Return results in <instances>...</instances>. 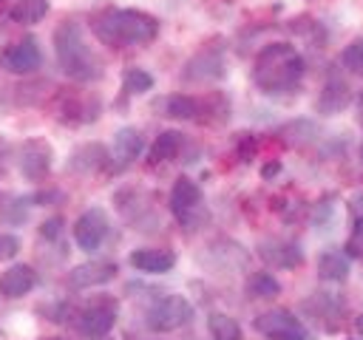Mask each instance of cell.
<instances>
[{
  "label": "cell",
  "mask_w": 363,
  "mask_h": 340,
  "mask_svg": "<svg viewBox=\"0 0 363 340\" xmlns=\"http://www.w3.org/2000/svg\"><path fill=\"white\" fill-rule=\"evenodd\" d=\"M182 144H184V136L179 130H162L153 139L150 150H147V164H162V162L176 159L179 150H182Z\"/></svg>",
  "instance_id": "cell-18"
},
{
  "label": "cell",
  "mask_w": 363,
  "mask_h": 340,
  "mask_svg": "<svg viewBox=\"0 0 363 340\" xmlns=\"http://www.w3.org/2000/svg\"><path fill=\"white\" fill-rule=\"evenodd\" d=\"M346 255L349 258H363V221H354V232L346 241Z\"/></svg>",
  "instance_id": "cell-28"
},
{
  "label": "cell",
  "mask_w": 363,
  "mask_h": 340,
  "mask_svg": "<svg viewBox=\"0 0 363 340\" xmlns=\"http://www.w3.org/2000/svg\"><path fill=\"white\" fill-rule=\"evenodd\" d=\"M255 332L264 334L267 340H309L306 326L301 323V317H295L289 309H269L261 312L252 320Z\"/></svg>",
  "instance_id": "cell-5"
},
{
  "label": "cell",
  "mask_w": 363,
  "mask_h": 340,
  "mask_svg": "<svg viewBox=\"0 0 363 340\" xmlns=\"http://www.w3.org/2000/svg\"><path fill=\"white\" fill-rule=\"evenodd\" d=\"M51 340H60V337H51Z\"/></svg>",
  "instance_id": "cell-35"
},
{
  "label": "cell",
  "mask_w": 363,
  "mask_h": 340,
  "mask_svg": "<svg viewBox=\"0 0 363 340\" xmlns=\"http://www.w3.org/2000/svg\"><path fill=\"white\" fill-rule=\"evenodd\" d=\"M221 74H224L221 54L207 48V51H199L193 60H187V65L182 71V79H187V82H207V79H218Z\"/></svg>",
  "instance_id": "cell-13"
},
{
  "label": "cell",
  "mask_w": 363,
  "mask_h": 340,
  "mask_svg": "<svg viewBox=\"0 0 363 340\" xmlns=\"http://www.w3.org/2000/svg\"><path fill=\"white\" fill-rule=\"evenodd\" d=\"M40 62H43V54H40L37 40H31V37H26L20 42H11L0 51V68L9 71V74H17V76L37 71Z\"/></svg>",
  "instance_id": "cell-7"
},
{
  "label": "cell",
  "mask_w": 363,
  "mask_h": 340,
  "mask_svg": "<svg viewBox=\"0 0 363 340\" xmlns=\"http://www.w3.org/2000/svg\"><path fill=\"white\" fill-rule=\"evenodd\" d=\"M190 317H193V306H190L187 298H182V295H162V298H156L147 306L145 326L150 332H159L162 334V332L182 329L184 323H190Z\"/></svg>",
  "instance_id": "cell-4"
},
{
  "label": "cell",
  "mask_w": 363,
  "mask_h": 340,
  "mask_svg": "<svg viewBox=\"0 0 363 340\" xmlns=\"http://www.w3.org/2000/svg\"><path fill=\"white\" fill-rule=\"evenodd\" d=\"M51 170V147L43 139H28L20 147V173L28 181H40L45 178Z\"/></svg>",
  "instance_id": "cell-10"
},
{
  "label": "cell",
  "mask_w": 363,
  "mask_h": 340,
  "mask_svg": "<svg viewBox=\"0 0 363 340\" xmlns=\"http://www.w3.org/2000/svg\"><path fill=\"white\" fill-rule=\"evenodd\" d=\"M0 159H3V144H0Z\"/></svg>",
  "instance_id": "cell-34"
},
{
  "label": "cell",
  "mask_w": 363,
  "mask_h": 340,
  "mask_svg": "<svg viewBox=\"0 0 363 340\" xmlns=\"http://www.w3.org/2000/svg\"><path fill=\"white\" fill-rule=\"evenodd\" d=\"M303 306L312 312V317H315L326 332H335V323H332L329 317L337 320V317L343 314V300H340L337 295H329V292H315Z\"/></svg>",
  "instance_id": "cell-16"
},
{
  "label": "cell",
  "mask_w": 363,
  "mask_h": 340,
  "mask_svg": "<svg viewBox=\"0 0 363 340\" xmlns=\"http://www.w3.org/2000/svg\"><path fill=\"white\" fill-rule=\"evenodd\" d=\"M303 76V57L286 42H269L258 51L252 82L264 94H286Z\"/></svg>",
  "instance_id": "cell-1"
},
{
  "label": "cell",
  "mask_w": 363,
  "mask_h": 340,
  "mask_svg": "<svg viewBox=\"0 0 363 340\" xmlns=\"http://www.w3.org/2000/svg\"><path fill=\"white\" fill-rule=\"evenodd\" d=\"M60 232H62V218H60V215L45 218V221L40 224V235H43L45 241H57V238H60Z\"/></svg>",
  "instance_id": "cell-30"
},
{
  "label": "cell",
  "mask_w": 363,
  "mask_h": 340,
  "mask_svg": "<svg viewBox=\"0 0 363 340\" xmlns=\"http://www.w3.org/2000/svg\"><path fill=\"white\" fill-rule=\"evenodd\" d=\"M28 198H17V201H11V207L3 212V221L6 224H20V221H26V212H28V204H26Z\"/></svg>",
  "instance_id": "cell-29"
},
{
  "label": "cell",
  "mask_w": 363,
  "mask_h": 340,
  "mask_svg": "<svg viewBox=\"0 0 363 340\" xmlns=\"http://www.w3.org/2000/svg\"><path fill=\"white\" fill-rule=\"evenodd\" d=\"M111 224H108V215L102 207H88L77 221H74V241L79 249L85 252H94L99 249V244L105 241Z\"/></svg>",
  "instance_id": "cell-6"
},
{
  "label": "cell",
  "mask_w": 363,
  "mask_h": 340,
  "mask_svg": "<svg viewBox=\"0 0 363 340\" xmlns=\"http://www.w3.org/2000/svg\"><path fill=\"white\" fill-rule=\"evenodd\" d=\"M354 332H357V334L363 337V312H360V314L354 317Z\"/></svg>",
  "instance_id": "cell-33"
},
{
  "label": "cell",
  "mask_w": 363,
  "mask_h": 340,
  "mask_svg": "<svg viewBox=\"0 0 363 340\" xmlns=\"http://www.w3.org/2000/svg\"><path fill=\"white\" fill-rule=\"evenodd\" d=\"M346 105H349V85H346L343 79H329L326 88H323V94H320L318 108H320L323 113H337V110H343Z\"/></svg>",
  "instance_id": "cell-20"
},
{
  "label": "cell",
  "mask_w": 363,
  "mask_h": 340,
  "mask_svg": "<svg viewBox=\"0 0 363 340\" xmlns=\"http://www.w3.org/2000/svg\"><path fill=\"white\" fill-rule=\"evenodd\" d=\"M94 34L99 37V42H105L111 48L145 45V42L156 40L159 23H156V17L136 11V8H111L94 20Z\"/></svg>",
  "instance_id": "cell-2"
},
{
  "label": "cell",
  "mask_w": 363,
  "mask_h": 340,
  "mask_svg": "<svg viewBox=\"0 0 363 340\" xmlns=\"http://www.w3.org/2000/svg\"><path fill=\"white\" fill-rule=\"evenodd\" d=\"M139 153H142V133H139L136 128H122V130H116V136H113V159H116V164L125 167V164H130Z\"/></svg>",
  "instance_id": "cell-19"
},
{
  "label": "cell",
  "mask_w": 363,
  "mask_h": 340,
  "mask_svg": "<svg viewBox=\"0 0 363 340\" xmlns=\"http://www.w3.org/2000/svg\"><path fill=\"white\" fill-rule=\"evenodd\" d=\"M167 204H170V212H173L179 221H187V218L199 210V204H201V190H199V184H196L193 178H187V176H179V178L173 181V187H170Z\"/></svg>",
  "instance_id": "cell-11"
},
{
  "label": "cell",
  "mask_w": 363,
  "mask_h": 340,
  "mask_svg": "<svg viewBox=\"0 0 363 340\" xmlns=\"http://www.w3.org/2000/svg\"><path fill=\"white\" fill-rule=\"evenodd\" d=\"M201 113V102L187 94H173L164 99V116L170 119H196Z\"/></svg>",
  "instance_id": "cell-21"
},
{
  "label": "cell",
  "mask_w": 363,
  "mask_h": 340,
  "mask_svg": "<svg viewBox=\"0 0 363 340\" xmlns=\"http://www.w3.org/2000/svg\"><path fill=\"white\" fill-rule=\"evenodd\" d=\"M99 167H105V147L102 144H82L71 156V170H77V173H91Z\"/></svg>",
  "instance_id": "cell-22"
},
{
  "label": "cell",
  "mask_w": 363,
  "mask_h": 340,
  "mask_svg": "<svg viewBox=\"0 0 363 340\" xmlns=\"http://www.w3.org/2000/svg\"><path fill=\"white\" fill-rule=\"evenodd\" d=\"M349 269H352L349 255L340 252V249H329V252H323V255L318 258V275H320V280L343 283V280L349 278Z\"/></svg>",
  "instance_id": "cell-17"
},
{
  "label": "cell",
  "mask_w": 363,
  "mask_h": 340,
  "mask_svg": "<svg viewBox=\"0 0 363 340\" xmlns=\"http://www.w3.org/2000/svg\"><path fill=\"white\" fill-rule=\"evenodd\" d=\"M17 249H20L17 235H0V261L14 258V255H17Z\"/></svg>",
  "instance_id": "cell-31"
},
{
  "label": "cell",
  "mask_w": 363,
  "mask_h": 340,
  "mask_svg": "<svg viewBox=\"0 0 363 340\" xmlns=\"http://www.w3.org/2000/svg\"><path fill=\"white\" fill-rule=\"evenodd\" d=\"M278 173H281V162H269V164H264V170H261L264 178H272V176H278Z\"/></svg>",
  "instance_id": "cell-32"
},
{
  "label": "cell",
  "mask_w": 363,
  "mask_h": 340,
  "mask_svg": "<svg viewBox=\"0 0 363 340\" xmlns=\"http://www.w3.org/2000/svg\"><path fill=\"white\" fill-rule=\"evenodd\" d=\"M54 51H57V62L60 71L71 79H96L99 76V62L94 57V51L88 48L79 23H60V28L54 31Z\"/></svg>",
  "instance_id": "cell-3"
},
{
  "label": "cell",
  "mask_w": 363,
  "mask_h": 340,
  "mask_svg": "<svg viewBox=\"0 0 363 340\" xmlns=\"http://www.w3.org/2000/svg\"><path fill=\"white\" fill-rule=\"evenodd\" d=\"M340 62H343V68H346V71H352V74L363 76V37L352 40V42L343 48Z\"/></svg>",
  "instance_id": "cell-27"
},
{
  "label": "cell",
  "mask_w": 363,
  "mask_h": 340,
  "mask_svg": "<svg viewBox=\"0 0 363 340\" xmlns=\"http://www.w3.org/2000/svg\"><path fill=\"white\" fill-rule=\"evenodd\" d=\"M122 85L128 94H145L153 88V76L145 71V68H128L122 74Z\"/></svg>",
  "instance_id": "cell-26"
},
{
  "label": "cell",
  "mask_w": 363,
  "mask_h": 340,
  "mask_svg": "<svg viewBox=\"0 0 363 340\" xmlns=\"http://www.w3.org/2000/svg\"><path fill=\"white\" fill-rule=\"evenodd\" d=\"M130 266L147 275H162L176 266V252L170 249H133L130 252Z\"/></svg>",
  "instance_id": "cell-15"
},
{
  "label": "cell",
  "mask_w": 363,
  "mask_h": 340,
  "mask_svg": "<svg viewBox=\"0 0 363 340\" xmlns=\"http://www.w3.org/2000/svg\"><path fill=\"white\" fill-rule=\"evenodd\" d=\"M207 332L213 334V340H241V326L235 317L224 314V312H213L207 317Z\"/></svg>",
  "instance_id": "cell-23"
},
{
  "label": "cell",
  "mask_w": 363,
  "mask_h": 340,
  "mask_svg": "<svg viewBox=\"0 0 363 340\" xmlns=\"http://www.w3.org/2000/svg\"><path fill=\"white\" fill-rule=\"evenodd\" d=\"M45 14H48V0H17L11 6V20L23 26L40 23Z\"/></svg>",
  "instance_id": "cell-24"
},
{
  "label": "cell",
  "mask_w": 363,
  "mask_h": 340,
  "mask_svg": "<svg viewBox=\"0 0 363 340\" xmlns=\"http://www.w3.org/2000/svg\"><path fill=\"white\" fill-rule=\"evenodd\" d=\"M116 323V309L113 303H94L88 309L79 312V320H77V332L88 340H102L111 334Z\"/></svg>",
  "instance_id": "cell-8"
},
{
  "label": "cell",
  "mask_w": 363,
  "mask_h": 340,
  "mask_svg": "<svg viewBox=\"0 0 363 340\" xmlns=\"http://www.w3.org/2000/svg\"><path fill=\"white\" fill-rule=\"evenodd\" d=\"M116 264L113 261H88V264H79L68 272L65 283L68 289H91V286H102L108 280L116 278Z\"/></svg>",
  "instance_id": "cell-9"
},
{
  "label": "cell",
  "mask_w": 363,
  "mask_h": 340,
  "mask_svg": "<svg viewBox=\"0 0 363 340\" xmlns=\"http://www.w3.org/2000/svg\"><path fill=\"white\" fill-rule=\"evenodd\" d=\"M247 295L250 298H275V295H281V283L269 272H252L247 278Z\"/></svg>",
  "instance_id": "cell-25"
},
{
  "label": "cell",
  "mask_w": 363,
  "mask_h": 340,
  "mask_svg": "<svg viewBox=\"0 0 363 340\" xmlns=\"http://www.w3.org/2000/svg\"><path fill=\"white\" fill-rule=\"evenodd\" d=\"M37 272L28 264H14L0 275V295L3 298H23L34 289Z\"/></svg>",
  "instance_id": "cell-14"
},
{
  "label": "cell",
  "mask_w": 363,
  "mask_h": 340,
  "mask_svg": "<svg viewBox=\"0 0 363 340\" xmlns=\"http://www.w3.org/2000/svg\"><path fill=\"white\" fill-rule=\"evenodd\" d=\"M258 255L264 264L278 266V269H295L303 264V252L298 249V244L292 241H281V238H267L258 244Z\"/></svg>",
  "instance_id": "cell-12"
}]
</instances>
